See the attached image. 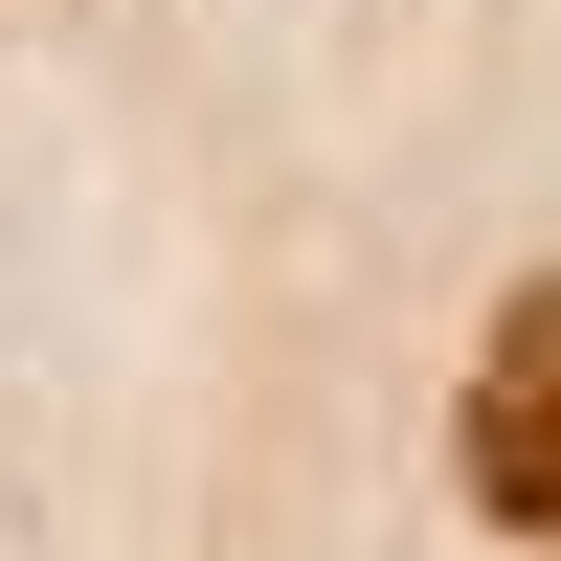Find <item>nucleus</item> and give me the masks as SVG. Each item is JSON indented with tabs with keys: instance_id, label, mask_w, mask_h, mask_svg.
Returning a JSON list of instances; mask_svg holds the SVG:
<instances>
[{
	"instance_id": "obj_1",
	"label": "nucleus",
	"mask_w": 561,
	"mask_h": 561,
	"mask_svg": "<svg viewBox=\"0 0 561 561\" xmlns=\"http://www.w3.org/2000/svg\"><path fill=\"white\" fill-rule=\"evenodd\" d=\"M449 449H472V494H494L517 539H561V270L472 337V404H449Z\"/></svg>"
}]
</instances>
